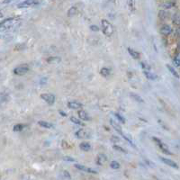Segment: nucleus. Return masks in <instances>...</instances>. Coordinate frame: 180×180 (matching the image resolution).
<instances>
[{"instance_id":"obj_1","label":"nucleus","mask_w":180,"mask_h":180,"mask_svg":"<svg viewBox=\"0 0 180 180\" xmlns=\"http://www.w3.org/2000/svg\"><path fill=\"white\" fill-rule=\"evenodd\" d=\"M101 25H102V30L104 35L111 36L114 33V26L112 25V23L110 22H108L105 19H103L101 21Z\"/></svg>"},{"instance_id":"obj_2","label":"nucleus","mask_w":180,"mask_h":180,"mask_svg":"<svg viewBox=\"0 0 180 180\" xmlns=\"http://www.w3.org/2000/svg\"><path fill=\"white\" fill-rule=\"evenodd\" d=\"M16 22V18H14V17H11V18L4 20L3 22L0 23V31H4V30H6L10 27H12Z\"/></svg>"},{"instance_id":"obj_3","label":"nucleus","mask_w":180,"mask_h":180,"mask_svg":"<svg viewBox=\"0 0 180 180\" xmlns=\"http://www.w3.org/2000/svg\"><path fill=\"white\" fill-rule=\"evenodd\" d=\"M153 140L156 142V144H157V145L160 147V149L165 153V154H167V155H171L172 153L169 151V149L167 148V146L166 145V144L161 140H160V139H158V138H153Z\"/></svg>"},{"instance_id":"obj_4","label":"nucleus","mask_w":180,"mask_h":180,"mask_svg":"<svg viewBox=\"0 0 180 180\" xmlns=\"http://www.w3.org/2000/svg\"><path fill=\"white\" fill-rule=\"evenodd\" d=\"M28 71H29V66H28L27 64H23V65L18 66L17 68H16L14 69V73H15L16 75L22 76V75L26 74Z\"/></svg>"},{"instance_id":"obj_5","label":"nucleus","mask_w":180,"mask_h":180,"mask_svg":"<svg viewBox=\"0 0 180 180\" xmlns=\"http://www.w3.org/2000/svg\"><path fill=\"white\" fill-rule=\"evenodd\" d=\"M41 98L43 99L48 104H53L55 102V95L52 94H42L41 95Z\"/></svg>"},{"instance_id":"obj_6","label":"nucleus","mask_w":180,"mask_h":180,"mask_svg":"<svg viewBox=\"0 0 180 180\" xmlns=\"http://www.w3.org/2000/svg\"><path fill=\"white\" fill-rule=\"evenodd\" d=\"M40 4L39 1H33V0H26V1H23L21 2L20 4L17 5L18 8H27L30 7L32 6H35V5H38Z\"/></svg>"},{"instance_id":"obj_7","label":"nucleus","mask_w":180,"mask_h":180,"mask_svg":"<svg viewBox=\"0 0 180 180\" xmlns=\"http://www.w3.org/2000/svg\"><path fill=\"white\" fill-rule=\"evenodd\" d=\"M75 167H76V169H79V170L85 171V172H88V173H91V174H97V173L95 170L90 169V167H85V166L79 165V164H76V165H75Z\"/></svg>"},{"instance_id":"obj_8","label":"nucleus","mask_w":180,"mask_h":180,"mask_svg":"<svg viewBox=\"0 0 180 180\" xmlns=\"http://www.w3.org/2000/svg\"><path fill=\"white\" fill-rule=\"evenodd\" d=\"M110 124H111V125L113 126V128H114V129L117 131L118 133H120L121 135H123V134H124L123 131H122V127H121V125H120L117 122H115L114 120L111 119V120H110Z\"/></svg>"},{"instance_id":"obj_9","label":"nucleus","mask_w":180,"mask_h":180,"mask_svg":"<svg viewBox=\"0 0 180 180\" xmlns=\"http://www.w3.org/2000/svg\"><path fill=\"white\" fill-rule=\"evenodd\" d=\"M160 158L161 161L164 162L165 164H167V166L172 167H175V169H178V166H177V164H176L175 161H173V160H169V159L163 158V157H160Z\"/></svg>"},{"instance_id":"obj_10","label":"nucleus","mask_w":180,"mask_h":180,"mask_svg":"<svg viewBox=\"0 0 180 180\" xmlns=\"http://www.w3.org/2000/svg\"><path fill=\"white\" fill-rule=\"evenodd\" d=\"M172 28L169 26V25H163L161 28H160V33L162 34V35H165V36H167V35H169L171 32H172Z\"/></svg>"},{"instance_id":"obj_11","label":"nucleus","mask_w":180,"mask_h":180,"mask_svg":"<svg viewBox=\"0 0 180 180\" xmlns=\"http://www.w3.org/2000/svg\"><path fill=\"white\" fill-rule=\"evenodd\" d=\"M82 105H83L82 104L76 102V101H71V102L68 103V106L70 108V109H79V108L82 107Z\"/></svg>"},{"instance_id":"obj_12","label":"nucleus","mask_w":180,"mask_h":180,"mask_svg":"<svg viewBox=\"0 0 180 180\" xmlns=\"http://www.w3.org/2000/svg\"><path fill=\"white\" fill-rule=\"evenodd\" d=\"M78 116L80 117V119L84 120V121H90V120H91V118L89 117L88 114L86 111H84V110H79L78 111Z\"/></svg>"},{"instance_id":"obj_13","label":"nucleus","mask_w":180,"mask_h":180,"mask_svg":"<svg viewBox=\"0 0 180 180\" xmlns=\"http://www.w3.org/2000/svg\"><path fill=\"white\" fill-rule=\"evenodd\" d=\"M106 160H107V158H106V156L104 154H99L97 156V164L99 165V166L104 165Z\"/></svg>"},{"instance_id":"obj_14","label":"nucleus","mask_w":180,"mask_h":180,"mask_svg":"<svg viewBox=\"0 0 180 180\" xmlns=\"http://www.w3.org/2000/svg\"><path fill=\"white\" fill-rule=\"evenodd\" d=\"M143 73H144V75L146 76V78H149L150 80H156V79H158V76L156 75V74H154V73H152L150 70V71H145V70H144Z\"/></svg>"},{"instance_id":"obj_15","label":"nucleus","mask_w":180,"mask_h":180,"mask_svg":"<svg viewBox=\"0 0 180 180\" xmlns=\"http://www.w3.org/2000/svg\"><path fill=\"white\" fill-rule=\"evenodd\" d=\"M76 136L78 138H80V139H83V138H88V134L87 133V131L83 129H80L78 130L77 133H76Z\"/></svg>"},{"instance_id":"obj_16","label":"nucleus","mask_w":180,"mask_h":180,"mask_svg":"<svg viewBox=\"0 0 180 180\" xmlns=\"http://www.w3.org/2000/svg\"><path fill=\"white\" fill-rule=\"evenodd\" d=\"M79 148L84 150V151H88L91 150V146H90V144L88 143V142H82L80 143V145H79Z\"/></svg>"},{"instance_id":"obj_17","label":"nucleus","mask_w":180,"mask_h":180,"mask_svg":"<svg viewBox=\"0 0 180 180\" xmlns=\"http://www.w3.org/2000/svg\"><path fill=\"white\" fill-rule=\"evenodd\" d=\"M128 52L131 57H133V59H138L140 58V53L138 52L133 50V49H131V48H128Z\"/></svg>"},{"instance_id":"obj_18","label":"nucleus","mask_w":180,"mask_h":180,"mask_svg":"<svg viewBox=\"0 0 180 180\" xmlns=\"http://www.w3.org/2000/svg\"><path fill=\"white\" fill-rule=\"evenodd\" d=\"M39 125L42 126V127H44L46 129H51V128H53V125L50 123H48V122H45V121H39L38 122Z\"/></svg>"},{"instance_id":"obj_19","label":"nucleus","mask_w":180,"mask_h":180,"mask_svg":"<svg viewBox=\"0 0 180 180\" xmlns=\"http://www.w3.org/2000/svg\"><path fill=\"white\" fill-rule=\"evenodd\" d=\"M110 73H111L110 69L107 68H102L101 70H100V74H101L103 77H104V78H107L108 76L110 75Z\"/></svg>"},{"instance_id":"obj_20","label":"nucleus","mask_w":180,"mask_h":180,"mask_svg":"<svg viewBox=\"0 0 180 180\" xmlns=\"http://www.w3.org/2000/svg\"><path fill=\"white\" fill-rule=\"evenodd\" d=\"M175 2H173V1H167V2H164V3H162L161 4V6L163 7V8H167V9H169V8H171V7H173L174 6H175Z\"/></svg>"},{"instance_id":"obj_21","label":"nucleus","mask_w":180,"mask_h":180,"mask_svg":"<svg viewBox=\"0 0 180 180\" xmlns=\"http://www.w3.org/2000/svg\"><path fill=\"white\" fill-rule=\"evenodd\" d=\"M167 68H169V70L170 71V73L175 77V78H179V75H178V73L175 70V68L172 67V66H170V65H169V64H167Z\"/></svg>"},{"instance_id":"obj_22","label":"nucleus","mask_w":180,"mask_h":180,"mask_svg":"<svg viewBox=\"0 0 180 180\" xmlns=\"http://www.w3.org/2000/svg\"><path fill=\"white\" fill-rule=\"evenodd\" d=\"M70 121H71L72 123H74L75 124H78V125H81V126H85V124H84V123H82V122L80 121L79 119H78V118H76V117H74V116L70 117Z\"/></svg>"},{"instance_id":"obj_23","label":"nucleus","mask_w":180,"mask_h":180,"mask_svg":"<svg viewBox=\"0 0 180 180\" xmlns=\"http://www.w3.org/2000/svg\"><path fill=\"white\" fill-rule=\"evenodd\" d=\"M131 97H133L135 101H137V102H140V103H143L144 101H143V99L140 97L139 95H137V94H135V93H131Z\"/></svg>"},{"instance_id":"obj_24","label":"nucleus","mask_w":180,"mask_h":180,"mask_svg":"<svg viewBox=\"0 0 180 180\" xmlns=\"http://www.w3.org/2000/svg\"><path fill=\"white\" fill-rule=\"evenodd\" d=\"M173 23L176 26H179L180 25V17H179V14L176 13V15H174L173 16Z\"/></svg>"},{"instance_id":"obj_25","label":"nucleus","mask_w":180,"mask_h":180,"mask_svg":"<svg viewBox=\"0 0 180 180\" xmlns=\"http://www.w3.org/2000/svg\"><path fill=\"white\" fill-rule=\"evenodd\" d=\"M76 14H77V8H76L75 6L70 7V8L68 9V16H69V17L73 16L76 15Z\"/></svg>"},{"instance_id":"obj_26","label":"nucleus","mask_w":180,"mask_h":180,"mask_svg":"<svg viewBox=\"0 0 180 180\" xmlns=\"http://www.w3.org/2000/svg\"><path fill=\"white\" fill-rule=\"evenodd\" d=\"M167 16H169V15H167V13L166 11L161 10V11L159 12V17H160L161 20H165V19H167Z\"/></svg>"},{"instance_id":"obj_27","label":"nucleus","mask_w":180,"mask_h":180,"mask_svg":"<svg viewBox=\"0 0 180 180\" xmlns=\"http://www.w3.org/2000/svg\"><path fill=\"white\" fill-rule=\"evenodd\" d=\"M110 167H112L113 169H118L119 167H120V164H119V162H117V161L114 160V161H112V162H111Z\"/></svg>"},{"instance_id":"obj_28","label":"nucleus","mask_w":180,"mask_h":180,"mask_svg":"<svg viewBox=\"0 0 180 180\" xmlns=\"http://www.w3.org/2000/svg\"><path fill=\"white\" fill-rule=\"evenodd\" d=\"M140 65H141V68H143V71H144V70H145V71H150V66L148 65L147 63L141 62Z\"/></svg>"},{"instance_id":"obj_29","label":"nucleus","mask_w":180,"mask_h":180,"mask_svg":"<svg viewBox=\"0 0 180 180\" xmlns=\"http://www.w3.org/2000/svg\"><path fill=\"white\" fill-rule=\"evenodd\" d=\"M23 127H25V125H23V124H16L14 126V131H23Z\"/></svg>"},{"instance_id":"obj_30","label":"nucleus","mask_w":180,"mask_h":180,"mask_svg":"<svg viewBox=\"0 0 180 180\" xmlns=\"http://www.w3.org/2000/svg\"><path fill=\"white\" fill-rule=\"evenodd\" d=\"M174 64L176 67H179V64H180V58H179V55L177 54L175 58H174Z\"/></svg>"},{"instance_id":"obj_31","label":"nucleus","mask_w":180,"mask_h":180,"mask_svg":"<svg viewBox=\"0 0 180 180\" xmlns=\"http://www.w3.org/2000/svg\"><path fill=\"white\" fill-rule=\"evenodd\" d=\"M114 115H115V117L119 120V121L120 122H121V123H125V119L121 115V114H118V113H116V114H114Z\"/></svg>"},{"instance_id":"obj_32","label":"nucleus","mask_w":180,"mask_h":180,"mask_svg":"<svg viewBox=\"0 0 180 180\" xmlns=\"http://www.w3.org/2000/svg\"><path fill=\"white\" fill-rule=\"evenodd\" d=\"M114 150H118V151H120V152H124V153H127V151L124 149V148H122V147H120V146H118V145H114Z\"/></svg>"},{"instance_id":"obj_33","label":"nucleus","mask_w":180,"mask_h":180,"mask_svg":"<svg viewBox=\"0 0 180 180\" xmlns=\"http://www.w3.org/2000/svg\"><path fill=\"white\" fill-rule=\"evenodd\" d=\"M127 4L129 5V8H130L131 11H133V10L135 9V8H134V4H135L134 1H128Z\"/></svg>"},{"instance_id":"obj_34","label":"nucleus","mask_w":180,"mask_h":180,"mask_svg":"<svg viewBox=\"0 0 180 180\" xmlns=\"http://www.w3.org/2000/svg\"><path fill=\"white\" fill-rule=\"evenodd\" d=\"M90 29H91L92 31H95V32H98V31H99V28H98L97 25H91V26H90Z\"/></svg>"},{"instance_id":"obj_35","label":"nucleus","mask_w":180,"mask_h":180,"mask_svg":"<svg viewBox=\"0 0 180 180\" xmlns=\"http://www.w3.org/2000/svg\"><path fill=\"white\" fill-rule=\"evenodd\" d=\"M64 160H68V161H72V162L75 161V160H74V159H72V158H70V157H65V158H64Z\"/></svg>"},{"instance_id":"obj_36","label":"nucleus","mask_w":180,"mask_h":180,"mask_svg":"<svg viewBox=\"0 0 180 180\" xmlns=\"http://www.w3.org/2000/svg\"><path fill=\"white\" fill-rule=\"evenodd\" d=\"M64 175H65V176H68V178L70 177V176L68 175V171H64Z\"/></svg>"},{"instance_id":"obj_37","label":"nucleus","mask_w":180,"mask_h":180,"mask_svg":"<svg viewBox=\"0 0 180 180\" xmlns=\"http://www.w3.org/2000/svg\"><path fill=\"white\" fill-rule=\"evenodd\" d=\"M59 113H61V115H62V116H67V114L63 113L62 111H59Z\"/></svg>"},{"instance_id":"obj_38","label":"nucleus","mask_w":180,"mask_h":180,"mask_svg":"<svg viewBox=\"0 0 180 180\" xmlns=\"http://www.w3.org/2000/svg\"><path fill=\"white\" fill-rule=\"evenodd\" d=\"M2 16H3V15H2V14H1V13H0V18H1V17H2Z\"/></svg>"}]
</instances>
